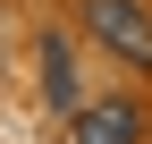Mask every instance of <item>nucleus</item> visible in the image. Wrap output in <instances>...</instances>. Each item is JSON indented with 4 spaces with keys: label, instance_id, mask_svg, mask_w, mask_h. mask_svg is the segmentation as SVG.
I'll list each match as a JSON object with an SVG mask.
<instances>
[{
    "label": "nucleus",
    "instance_id": "f257e3e1",
    "mask_svg": "<svg viewBox=\"0 0 152 144\" xmlns=\"http://www.w3.org/2000/svg\"><path fill=\"white\" fill-rule=\"evenodd\" d=\"M85 34L110 60H127L135 76H152V9L144 0H85Z\"/></svg>",
    "mask_w": 152,
    "mask_h": 144
},
{
    "label": "nucleus",
    "instance_id": "f03ea898",
    "mask_svg": "<svg viewBox=\"0 0 152 144\" xmlns=\"http://www.w3.org/2000/svg\"><path fill=\"white\" fill-rule=\"evenodd\" d=\"M144 136V110L127 93H110V102H76V136L68 144H135Z\"/></svg>",
    "mask_w": 152,
    "mask_h": 144
},
{
    "label": "nucleus",
    "instance_id": "7ed1b4c3",
    "mask_svg": "<svg viewBox=\"0 0 152 144\" xmlns=\"http://www.w3.org/2000/svg\"><path fill=\"white\" fill-rule=\"evenodd\" d=\"M42 93H51V110H76V51H68V34H42Z\"/></svg>",
    "mask_w": 152,
    "mask_h": 144
}]
</instances>
